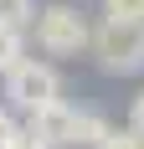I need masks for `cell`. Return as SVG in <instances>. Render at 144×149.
Listing matches in <instances>:
<instances>
[{"label": "cell", "mask_w": 144, "mask_h": 149, "mask_svg": "<svg viewBox=\"0 0 144 149\" xmlns=\"http://www.w3.org/2000/svg\"><path fill=\"white\" fill-rule=\"evenodd\" d=\"M5 98H10V108H21V113H36V108L57 103L62 98V77L52 62H36V57H21L5 72Z\"/></svg>", "instance_id": "1"}, {"label": "cell", "mask_w": 144, "mask_h": 149, "mask_svg": "<svg viewBox=\"0 0 144 149\" xmlns=\"http://www.w3.org/2000/svg\"><path fill=\"white\" fill-rule=\"evenodd\" d=\"M87 46L98 52V62L108 72H139L144 67V26H124L103 15L98 26L87 31Z\"/></svg>", "instance_id": "2"}, {"label": "cell", "mask_w": 144, "mask_h": 149, "mask_svg": "<svg viewBox=\"0 0 144 149\" xmlns=\"http://www.w3.org/2000/svg\"><path fill=\"white\" fill-rule=\"evenodd\" d=\"M31 26H36V46L52 57H77L87 46V31H93L77 5H46V10H36Z\"/></svg>", "instance_id": "3"}, {"label": "cell", "mask_w": 144, "mask_h": 149, "mask_svg": "<svg viewBox=\"0 0 144 149\" xmlns=\"http://www.w3.org/2000/svg\"><path fill=\"white\" fill-rule=\"evenodd\" d=\"M72 123H77V108L57 98V103H46V108H36V113H26V129H21V134L36 139L41 149H72Z\"/></svg>", "instance_id": "4"}, {"label": "cell", "mask_w": 144, "mask_h": 149, "mask_svg": "<svg viewBox=\"0 0 144 149\" xmlns=\"http://www.w3.org/2000/svg\"><path fill=\"white\" fill-rule=\"evenodd\" d=\"M103 134H108V118H98V113L77 108V123H72V149H98Z\"/></svg>", "instance_id": "5"}, {"label": "cell", "mask_w": 144, "mask_h": 149, "mask_svg": "<svg viewBox=\"0 0 144 149\" xmlns=\"http://www.w3.org/2000/svg\"><path fill=\"white\" fill-rule=\"evenodd\" d=\"M31 21H36V0H0V26L26 31Z\"/></svg>", "instance_id": "6"}, {"label": "cell", "mask_w": 144, "mask_h": 149, "mask_svg": "<svg viewBox=\"0 0 144 149\" xmlns=\"http://www.w3.org/2000/svg\"><path fill=\"white\" fill-rule=\"evenodd\" d=\"M21 57H26V36H21V31H10V26H0V77L10 72Z\"/></svg>", "instance_id": "7"}, {"label": "cell", "mask_w": 144, "mask_h": 149, "mask_svg": "<svg viewBox=\"0 0 144 149\" xmlns=\"http://www.w3.org/2000/svg\"><path fill=\"white\" fill-rule=\"evenodd\" d=\"M108 21H124V26H144V0H103Z\"/></svg>", "instance_id": "8"}, {"label": "cell", "mask_w": 144, "mask_h": 149, "mask_svg": "<svg viewBox=\"0 0 144 149\" xmlns=\"http://www.w3.org/2000/svg\"><path fill=\"white\" fill-rule=\"evenodd\" d=\"M98 149H144V139L134 134V129H108V134H103V144Z\"/></svg>", "instance_id": "9"}, {"label": "cell", "mask_w": 144, "mask_h": 149, "mask_svg": "<svg viewBox=\"0 0 144 149\" xmlns=\"http://www.w3.org/2000/svg\"><path fill=\"white\" fill-rule=\"evenodd\" d=\"M15 134H21V123H15V113H10V108H0V149L10 144Z\"/></svg>", "instance_id": "10"}, {"label": "cell", "mask_w": 144, "mask_h": 149, "mask_svg": "<svg viewBox=\"0 0 144 149\" xmlns=\"http://www.w3.org/2000/svg\"><path fill=\"white\" fill-rule=\"evenodd\" d=\"M129 129H134V134L144 139V93H139V98H134V123H129Z\"/></svg>", "instance_id": "11"}, {"label": "cell", "mask_w": 144, "mask_h": 149, "mask_svg": "<svg viewBox=\"0 0 144 149\" xmlns=\"http://www.w3.org/2000/svg\"><path fill=\"white\" fill-rule=\"evenodd\" d=\"M5 149H41V144H36V139H26V134H15V139H10Z\"/></svg>", "instance_id": "12"}]
</instances>
